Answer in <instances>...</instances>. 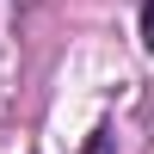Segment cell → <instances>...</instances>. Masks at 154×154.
<instances>
[{
  "instance_id": "obj_1",
  "label": "cell",
  "mask_w": 154,
  "mask_h": 154,
  "mask_svg": "<svg viewBox=\"0 0 154 154\" xmlns=\"http://www.w3.org/2000/svg\"><path fill=\"white\" fill-rule=\"evenodd\" d=\"M142 43L154 49V0H142Z\"/></svg>"
}]
</instances>
